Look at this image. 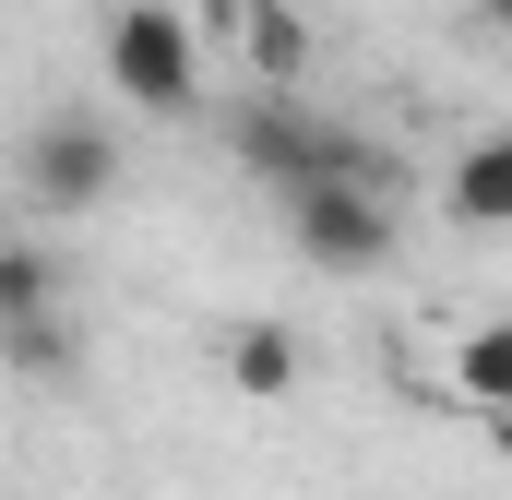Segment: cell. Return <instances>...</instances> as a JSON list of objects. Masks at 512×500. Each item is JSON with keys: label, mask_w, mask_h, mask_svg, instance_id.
<instances>
[{"label": "cell", "mask_w": 512, "mask_h": 500, "mask_svg": "<svg viewBox=\"0 0 512 500\" xmlns=\"http://www.w3.org/2000/svg\"><path fill=\"white\" fill-rule=\"evenodd\" d=\"M227 155L251 167L262 191H298V179H393L370 131L322 120V108H298V96H262V108H239V120H227Z\"/></svg>", "instance_id": "1"}, {"label": "cell", "mask_w": 512, "mask_h": 500, "mask_svg": "<svg viewBox=\"0 0 512 500\" xmlns=\"http://www.w3.org/2000/svg\"><path fill=\"white\" fill-rule=\"evenodd\" d=\"M120 131L96 120V108H60V120H36L24 143H12V179H24V203L36 215H96L108 191H120Z\"/></svg>", "instance_id": "2"}, {"label": "cell", "mask_w": 512, "mask_h": 500, "mask_svg": "<svg viewBox=\"0 0 512 500\" xmlns=\"http://www.w3.org/2000/svg\"><path fill=\"white\" fill-rule=\"evenodd\" d=\"M108 84H120L143 120H191V108H203V36H191V12L120 0V24H108Z\"/></svg>", "instance_id": "3"}, {"label": "cell", "mask_w": 512, "mask_h": 500, "mask_svg": "<svg viewBox=\"0 0 512 500\" xmlns=\"http://www.w3.org/2000/svg\"><path fill=\"white\" fill-rule=\"evenodd\" d=\"M286 215H298V250L322 274H382L393 262V179H298Z\"/></svg>", "instance_id": "4"}, {"label": "cell", "mask_w": 512, "mask_h": 500, "mask_svg": "<svg viewBox=\"0 0 512 500\" xmlns=\"http://www.w3.org/2000/svg\"><path fill=\"white\" fill-rule=\"evenodd\" d=\"M453 215L465 227H512V131H477L453 155Z\"/></svg>", "instance_id": "5"}, {"label": "cell", "mask_w": 512, "mask_h": 500, "mask_svg": "<svg viewBox=\"0 0 512 500\" xmlns=\"http://www.w3.org/2000/svg\"><path fill=\"white\" fill-rule=\"evenodd\" d=\"M227 381H239L251 405L298 393V334H286V322H239V334H227Z\"/></svg>", "instance_id": "6"}, {"label": "cell", "mask_w": 512, "mask_h": 500, "mask_svg": "<svg viewBox=\"0 0 512 500\" xmlns=\"http://www.w3.org/2000/svg\"><path fill=\"white\" fill-rule=\"evenodd\" d=\"M60 298H72L60 250H36V239H0V322H48Z\"/></svg>", "instance_id": "7"}, {"label": "cell", "mask_w": 512, "mask_h": 500, "mask_svg": "<svg viewBox=\"0 0 512 500\" xmlns=\"http://www.w3.org/2000/svg\"><path fill=\"white\" fill-rule=\"evenodd\" d=\"M453 381H465V405H512V322H465Z\"/></svg>", "instance_id": "8"}, {"label": "cell", "mask_w": 512, "mask_h": 500, "mask_svg": "<svg viewBox=\"0 0 512 500\" xmlns=\"http://www.w3.org/2000/svg\"><path fill=\"white\" fill-rule=\"evenodd\" d=\"M0 358L12 370H72V322L48 310V322H0Z\"/></svg>", "instance_id": "9"}, {"label": "cell", "mask_w": 512, "mask_h": 500, "mask_svg": "<svg viewBox=\"0 0 512 500\" xmlns=\"http://www.w3.org/2000/svg\"><path fill=\"white\" fill-rule=\"evenodd\" d=\"M251 48H262V72H298V24L286 12H251Z\"/></svg>", "instance_id": "10"}, {"label": "cell", "mask_w": 512, "mask_h": 500, "mask_svg": "<svg viewBox=\"0 0 512 500\" xmlns=\"http://www.w3.org/2000/svg\"><path fill=\"white\" fill-rule=\"evenodd\" d=\"M155 12H179V0H155Z\"/></svg>", "instance_id": "11"}]
</instances>
